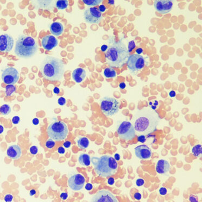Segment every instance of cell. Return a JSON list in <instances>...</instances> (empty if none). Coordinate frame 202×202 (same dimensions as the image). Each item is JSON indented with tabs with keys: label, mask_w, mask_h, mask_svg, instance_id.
Wrapping results in <instances>:
<instances>
[{
	"label": "cell",
	"mask_w": 202,
	"mask_h": 202,
	"mask_svg": "<svg viewBox=\"0 0 202 202\" xmlns=\"http://www.w3.org/2000/svg\"><path fill=\"white\" fill-rule=\"evenodd\" d=\"M138 141L141 142V143H144L146 141V138L144 135H140L138 136Z\"/></svg>",
	"instance_id": "39"
},
{
	"label": "cell",
	"mask_w": 202,
	"mask_h": 202,
	"mask_svg": "<svg viewBox=\"0 0 202 202\" xmlns=\"http://www.w3.org/2000/svg\"><path fill=\"white\" fill-rule=\"evenodd\" d=\"M16 90V87L14 85H8L5 87V94L7 96H11Z\"/></svg>",
	"instance_id": "28"
},
{
	"label": "cell",
	"mask_w": 202,
	"mask_h": 202,
	"mask_svg": "<svg viewBox=\"0 0 202 202\" xmlns=\"http://www.w3.org/2000/svg\"><path fill=\"white\" fill-rule=\"evenodd\" d=\"M108 49V46L107 45H102L101 47V50L102 51H103V52H105V51H107V50Z\"/></svg>",
	"instance_id": "48"
},
{
	"label": "cell",
	"mask_w": 202,
	"mask_h": 202,
	"mask_svg": "<svg viewBox=\"0 0 202 202\" xmlns=\"http://www.w3.org/2000/svg\"><path fill=\"white\" fill-rule=\"evenodd\" d=\"M91 162H92L96 174L100 177H109L117 171L118 162L112 156L104 155L100 157H93L91 159Z\"/></svg>",
	"instance_id": "2"
},
{
	"label": "cell",
	"mask_w": 202,
	"mask_h": 202,
	"mask_svg": "<svg viewBox=\"0 0 202 202\" xmlns=\"http://www.w3.org/2000/svg\"><path fill=\"white\" fill-rule=\"evenodd\" d=\"M40 71L48 80H61L64 72V64L60 59L47 56L42 62Z\"/></svg>",
	"instance_id": "1"
},
{
	"label": "cell",
	"mask_w": 202,
	"mask_h": 202,
	"mask_svg": "<svg viewBox=\"0 0 202 202\" xmlns=\"http://www.w3.org/2000/svg\"><path fill=\"white\" fill-rule=\"evenodd\" d=\"M66 103V100L64 97H61L58 99V104L60 106H64Z\"/></svg>",
	"instance_id": "34"
},
{
	"label": "cell",
	"mask_w": 202,
	"mask_h": 202,
	"mask_svg": "<svg viewBox=\"0 0 202 202\" xmlns=\"http://www.w3.org/2000/svg\"><path fill=\"white\" fill-rule=\"evenodd\" d=\"M144 180H143V179H142V178L138 179V180L136 181V184L138 186H143V185H144Z\"/></svg>",
	"instance_id": "36"
},
{
	"label": "cell",
	"mask_w": 202,
	"mask_h": 202,
	"mask_svg": "<svg viewBox=\"0 0 202 202\" xmlns=\"http://www.w3.org/2000/svg\"><path fill=\"white\" fill-rule=\"evenodd\" d=\"M170 164L168 162L164 160H159L156 166V170L159 174H165L169 171Z\"/></svg>",
	"instance_id": "20"
},
{
	"label": "cell",
	"mask_w": 202,
	"mask_h": 202,
	"mask_svg": "<svg viewBox=\"0 0 202 202\" xmlns=\"http://www.w3.org/2000/svg\"><path fill=\"white\" fill-rule=\"evenodd\" d=\"M58 152L60 154H64L65 153V149L62 147H59L58 148Z\"/></svg>",
	"instance_id": "43"
},
{
	"label": "cell",
	"mask_w": 202,
	"mask_h": 202,
	"mask_svg": "<svg viewBox=\"0 0 202 202\" xmlns=\"http://www.w3.org/2000/svg\"><path fill=\"white\" fill-rule=\"evenodd\" d=\"M120 102L114 98L105 97L101 100V109L105 115L113 116L118 113Z\"/></svg>",
	"instance_id": "6"
},
{
	"label": "cell",
	"mask_w": 202,
	"mask_h": 202,
	"mask_svg": "<svg viewBox=\"0 0 202 202\" xmlns=\"http://www.w3.org/2000/svg\"><path fill=\"white\" fill-rule=\"evenodd\" d=\"M134 197L136 200H140L142 198V195L140 193L136 192L134 195Z\"/></svg>",
	"instance_id": "40"
},
{
	"label": "cell",
	"mask_w": 202,
	"mask_h": 202,
	"mask_svg": "<svg viewBox=\"0 0 202 202\" xmlns=\"http://www.w3.org/2000/svg\"><path fill=\"white\" fill-rule=\"evenodd\" d=\"M167 189L166 188V187H162L159 190V193H160V194L162 196H164L167 195Z\"/></svg>",
	"instance_id": "37"
},
{
	"label": "cell",
	"mask_w": 202,
	"mask_h": 202,
	"mask_svg": "<svg viewBox=\"0 0 202 202\" xmlns=\"http://www.w3.org/2000/svg\"><path fill=\"white\" fill-rule=\"evenodd\" d=\"M114 1H113V0H109V3L110 5H113L114 4Z\"/></svg>",
	"instance_id": "56"
},
{
	"label": "cell",
	"mask_w": 202,
	"mask_h": 202,
	"mask_svg": "<svg viewBox=\"0 0 202 202\" xmlns=\"http://www.w3.org/2000/svg\"><path fill=\"white\" fill-rule=\"evenodd\" d=\"M78 161L79 163L82 166L88 167L91 164V157L87 154H82L79 156Z\"/></svg>",
	"instance_id": "22"
},
{
	"label": "cell",
	"mask_w": 202,
	"mask_h": 202,
	"mask_svg": "<svg viewBox=\"0 0 202 202\" xmlns=\"http://www.w3.org/2000/svg\"><path fill=\"white\" fill-rule=\"evenodd\" d=\"M11 111V107L9 105H3L2 106H1V107H0V113H1V114L3 115H7L8 114H9Z\"/></svg>",
	"instance_id": "26"
},
{
	"label": "cell",
	"mask_w": 202,
	"mask_h": 202,
	"mask_svg": "<svg viewBox=\"0 0 202 202\" xmlns=\"http://www.w3.org/2000/svg\"><path fill=\"white\" fill-rule=\"evenodd\" d=\"M36 191L35 190L32 189L30 191V195L31 196H35L36 195Z\"/></svg>",
	"instance_id": "54"
},
{
	"label": "cell",
	"mask_w": 202,
	"mask_h": 202,
	"mask_svg": "<svg viewBox=\"0 0 202 202\" xmlns=\"http://www.w3.org/2000/svg\"><path fill=\"white\" fill-rule=\"evenodd\" d=\"M60 197L62 200H66V199L68 198V194L66 192H63L62 193L61 195H60Z\"/></svg>",
	"instance_id": "42"
},
{
	"label": "cell",
	"mask_w": 202,
	"mask_h": 202,
	"mask_svg": "<svg viewBox=\"0 0 202 202\" xmlns=\"http://www.w3.org/2000/svg\"><path fill=\"white\" fill-rule=\"evenodd\" d=\"M189 201L191 202H198V198L197 196L194 195H190L189 197Z\"/></svg>",
	"instance_id": "35"
},
{
	"label": "cell",
	"mask_w": 202,
	"mask_h": 202,
	"mask_svg": "<svg viewBox=\"0 0 202 202\" xmlns=\"http://www.w3.org/2000/svg\"><path fill=\"white\" fill-rule=\"evenodd\" d=\"M58 40L52 35H47L42 39V45L44 49L47 51L52 50L58 45Z\"/></svg>",
	"instance_id": "16"
},
{
	"label": "cell",
	"mask_w": 202,
	"mask_h": 202,
	"mask_svg": "<svg viewBox=\"0 0 202 202\" xmlns=\"http://www.w3.org/2000/svg\"><path fill=\"white\" fill-rule=\"evenodd\" d=\"M7 155L11 159L18 160L22 155L21 147L18 145H13L10 146L7 150Z\"/></svg>",
	"instance_id": "18"
},
{
	"label": "cell",
	"mask_w": 202,
	"mask_h": 202,
	"mask_svg": "<svg viewBox=\"0 0 202 202\" xmlns=\"http://www.w3.org/2000/svg\"><path fill=\"white\" fill-rule=\"evenodd\" d=\"M50 29L51 33L53 35L56 36H59L61 35L63 32L64 27L62 23L58 22H55L52 23L51 24Z\"/></svg>",
	"instance_id": "21"
},
{
	"label": "cell",
	"mask_w": 202,
	"mask_h": 202,
	"mask_svg": "<svg viewBox=\"0 0 202 202\" xmlns=\"http://www.w3.org/2000/svg\"><path fill=\"white\" fill-rule=\"evenodd\" d=\"M105 57L110 67H120L126 62L129 52L124 44L118 42L112 45L107 50Z\"/></svg>",
	"instance_id": "3"
},
{
	"label": "cell",
	"mask_w": 202,
	"mask_h": 202,
	"mask_svg": "<svg viewBox=\"0 0 202 202\" xmlns=\"http://www.w3.org/2000/svg\"><path fill=\"white\" fill-rule=\"evenodd\" d=\"M14 45L13 38L8 34L5 33L0 35V51L10 52Z\"/></svg>",
	"instance_id": "13"
},
{
	"label": "cell",
	"mask_w": 202,
	"mask_h": 202,
	"mask_svg": "<svg viewBox=\"0 0 202 202\" xmlns=\"http://www.w3.org/2000/svg\"><path fill=\"white\" fill-rule=\"evenodd\" d=\"M102 0H83V2L89 6H96L102 2Z\"/></svg>",
	"instance_id": "29"
},
{
	"label": "cell",
	"mask_w": 202,
	"mask_h": 202,
	"mask_svg": "<svg viewBox=\"0 0 202 202\" xmlns=\"http://www.w3.org/2000/svg\"><path fill=\"white\" fill-rule=\"evenodd\" d=\"M85 188L86 190H87V191H91V190H92L93 189L92 184L91 183H87L85 186Z\"/></svg>",
	"instance_id": "41"
},
{
	"label": "cell",
	"mask_w": 202,
	"mask_h": 202,
	"mask_svg": "<svg viewBox=\"0 0 202 202\" xmlns=\"http://www.w3.org/2000/svg\"><path fill=\"white\" fill-rule=\"evenodd\" d=\"M4 131V127L2 125H0V134H2Z\"/></svg>",
	"instance_id": "55"
},
{
	"label": "cell",
	"mask_w": 202,
	"mask_h": 202,
	"mask_svg": "<svg viewBox=\"0 0 202 202\" xmlns=\"http://www.w3.org/2000/svg\"><path fill=\"white\" fill-rule=\"evenodd\" d=\"M71 142L69 141H67L66 142H65L64 144H63V146L65 148H69L71 147Z\"/></svg>",
	"instance_id": "46"
},
{
	"label": "cell",
	"mask_w": 202,
	"mask_h": 202,
	"mask_svg": "<svg viewBox=\"0 0 202 202\" xmlns=\"http://www.w3.org/2000/svg\"><path fill=\"white\" fill-rule=\"evenodd\" d=\"M90 141L87 138L82 137L77 140V145L81 149H85L89 147Z\"/></svg>",
	"instance_id": "23"
},
{
	"label": "cell",
	"mask_w": 202,
	"mask_h": 202,
	"mask_svg": "<svg viewBox=\"0 0 202 202\" xmlns=\"http://www.w3.org/2000/svg\"><path fill=\"white\" fill-rule=\"evenodd\" d=\"M86 76V72L84 69L79 67L73 71L72 77L73 80L77 83H80Z\"/></svg>",
	"instance_id": "19"
},
{
	"label": "cell",
	"mask_w": 202,
	"mask_h": 202,
	"mask_svg": "<svg viewBox=\"0 0 202 202\" xmlns=\"http://www.w3.org/2000/svg\"><path fill=\"white\" fill-rule=\"evenodd\" d=\"M176 92H175L174 91H170V93H169V96H170V97H171V98H173V97H175V96H176Z\"/></svg>",
	"instance_id": "51"
},
{
	"label": "cell",
	"mask_w": 202,
	"mask_h": 202,
	"mask_svg": "<svg viewBox=\"0 0 202 202\" xmlns=\"http://www.w3.org/2000/svg\"><path fill=\"white\" fill-rule=\"evenodd\" d=\"M38 50L35 39L30 36L21 35L16 43L15 53L21 58H28L33 56Z\"/></svg>",
	"instance_id": "4"
},
{
	"label": "cell",
	"mask_w": 202,
	"mask_h": 202,
	"mask_svg": "<svg viewBox=\"0 0 202 202\" xmlns=\"http://www.w3.org/2000/svg\"><path fill=\"white\" fill-rule=\"evenodd\" d=\"M32 124L34 125H38L39 123V119L37 118H34L32 120Z\"/></svg>",
	"instance_id": "47"
},
{
	"label": "cell",
	"mask_w": 202,
	"mask_h": 202,
	"mask_svg": "<svg viewBox=\"0 0 202 202\" xmlns=\"http://www.w3.org/2000/svg\"><path fill=\"white\" fill-rule=\"evenodd\" d=\"M104 75L105 77L114 78L116 76V72L115 70L112 67H109L106 68L104 71Z\"/></svg>",
	"instance_id": "24"
},
{
	"label": "cell",
	"mask_w": 202,
	"mask_h": 202,
	"mask_svg": "<svg viewBox=\"0 0 202 202\" xmlns=\"http://www.w3.org/2000/svg\"><path fill=\"white\" fill-rule=\"evenodd\" d=\"M114 159L116 161H119L120 160V155L119 154H116L114 155Z\"/></svg>",
	"instance_id": "53"
},
{
	"label": "cell",
	"mask_w": 202,
	"mask_h": 202,
	"mask_svg": "<svg viewBox=\"0 0 202 202\" xmlns=\"http://www.w3.org/2000/svg\"><path fill=\"white\" fill-rule=\"evenodd\" d=\"M149 120L146 117L141 116L139 117L135 121L134 124V129L135 131L139 132H143L146 130L149 127Z\"/></svg>",
	"instance_id": "17"
},
{
	"label": "cell",
	"mask_w": 202,
	"mask_h": 202,
	"mask_svg": "<svg viewBox=\"0 0 202 202\" xmlns=\"http://www.w3.org/2000/svg\"><path fill=\"white\" fill-rule=\"evenodd\" d=\"M126 87V85L124 82H121V83L119 84V87H120L121 89H125V87Z\"/></svg>",
	"instance_id": "50"
},
{
	"label": "cell",
	"mask_w": 202,
	"mask_h": 202,
	"mask_svg": "<svg viewBox=\"0 0 202 202\" xmlns=\"http://www.w3.org/2000/svg\"><path fill=\"white\" fill-rule=\"evenodd\" d=\"M56 142L53 141L52 139H49L45 143V146L47 147L48 149H52L55 146Z\"/></svg>",
	"instance_id": "30"
},
{
	"label": "cell",
	"mask_w": 202,
	"mask_h": 202,
	"mask_svg": "<svg viewBox=\"0 0 202 202\" xmlns=\"http://www.w3.org/2000/svg\"><path fill=\"white\" fill-rule=\"evenodd\" d=\"M119 138L126 141L132 140L135 136V130L133 124L129 121H124L118 129Z\"/></svg>",
	"instance_id": "7"
},
{
	"label": "cell",
	"mask_w": 202,
	"mask_h": 202,
	"mask_svg": "<svg viewBox=\"0 0 202 202\" xmlns=\"http://www.w3.org/2000/svg\"><path fill=\"white\" fill-rule=\"evenodd\" d=\"M19 73L14 67H7L3 70L2 74V79L4 83L7 85H14L19 80Z\"/></svg>",
	"instance_id": "9"
},
{
	"label": "cell",
	"mask_w": 202,
	"mask_h": 202,
	"mask_svg": "<svg viewBox=\"0 0 202 202\" xmlns=\"http://www.w3.org/2000/svg\"><path fill=\"white\" fill-rule=\"evenodd\" d=\"M108 184L109 185H110V186H112L114 184V182H115V180L112 177H109V179H108Z\"/></svg>",
	"instance_id": "45"
},
{
	"label": "cell",
	"mask_w": 202,
	"mask_h": 202,
	"mask_svg": "<svg viewBox=\"0 0 202 202\" xmlns=\"http://www.w3.org/2000/svg\"><path fill=\"white\" fill-rule=\"evenodd\" d=\"M29 151L31 154L35 155L38 153V148L36 146H32L30 147Z\"/></svg>",
	"instance_id": "32"
},
{
	"label": "cell",
	"mask_w": 202,
	"mask_h": 202,
	"mask_svg": "<svg viewBox=\"0 0 202 202\" xmlns=\"http://www.w3.org/2000/svg\"><path fill=\"white\" fill-rule=\"evenodd\" d=\"M84 15L85 21L91 24L99 23L102 18L101 13L96 7L88 8L85 11Z\"/></svg>",
	"instance_id": "10"
},
{
	"label": "cell",
	"mask_w": 202,
	"mask_h": 202,
	"mask_svg": "<svg viewBox=\"0 0 202 202\" xmlns=\"http://www.w3.org/2000/svg\"><path fill=\"white\" fill-rule=\"evenodd\" d=\"M19 121H20V118H19V117L18 116H14L12 119V122L14 124H18L19 122Z\"/></svg>",
	"instance_id": "38"
},
{
	"label": "cell",
	"mask_w": 202,
	"mask_h": 202,
	"mask_svg": "<svg viewBox=\"0 0 202 202\" xmlns=\"http://www.w3.org/2000/svg\"><path fill=\"white\" fill-rule=\"evenodd\" d=\"M69 5V2L67 0H59L56 3V6L59 10L66 9Z\"/></svg>",
	"instance_id": "25"
},
{
	"label": "cell",
	"mask_w": 202,
	"mask_h": 202,
	"mask_svg": "<svg viewBox=\"0 0 202 202\" xmlns=\"http://www.w3.org/2000/svg\"><path fill=\"white\" fill-rule=\"evenodd\" d=\"M136 53H137V54H138V55H140V54H141L142 53V52H143V50H142V48L139 47V48H138V49H136Z\"/></svg>",
	"instance_id": "52"
},
{
	"label": "cell",
	"mask_w": 202,
	"mask_h": 202,
	"mask_svg": "<svg viewBox=\"0 0 202 202\" xmlns=\"http://www.w3.org/2000/svg\"><path fill=\"white\" fill-rule=\"evenodd\" d=\"M136 47L135 45V43L134 41H131L129 42L128 43V52H131V51L134 49Z\"/></svg>",
	"instance_id": "31"
},
{
	"label": "cell",
	"mask_w": 202,
	"mask_h": 202,
	"mask_svg": "<svg viewBox=\"0 0 202 202\" xmlns=\"http://www.w3.org/2000/svg\"><path fill=\"white\" fill-rule=\"evenodd\" d=\"M93 202H118L115 197L112 193L107 190H101L93 196Z\"/></svg>",
	"instance_id": "12"
},
{
	"label": "cell",
	"mask_w": 202,
	"mask_h": 202,
	"mask_svg": "<svg viewBox=\"0 0 202 202\" xmlns=\"http://www.w3.org/2000/svg\"><path fill=\"white\" fill-rule=\"evenodd\" d=\"M13 196L10 194H7L4 196V200L5 202H11L13 200Z\"/></svg>",
	"instance_id": "33"
},
{
	"label": "cell",
	"mask_w": 202,
	"mask_h": 202,
	"mask_svg": "<svg viewBox=\"0 0 202 202\" xmlns=\"http://www.w3.org/2000/svg\"><path fill=\"white\" fill-rule=\"evenodd\" d=\"M202 147L201 144L196 145L192 149L193 155L196 157H198L199 156L202 154Z\"/></svg>",
	"instance_id": "27"
},
{
	"label": "cell",
	"mask_w": 202,
	"mask_h": 202,
	"mask_svg": "<svg viewBox=\"0 0 202 202\" xmlns=\"http://www.w3.org/2000/svg\"><path fill=\"white\" fill-rule=\"evenodd\" d=\"M85 183V177L80 173L72 175L68 180L69 186L74 191H79L81 190L84 186Z\"/></svg>",
	"instance_id": "11"
},
{
	"label": "cell",
	"mask_w": 202,
	"mask_h": 202,
	"mask_svg": "<svg viewBox=\"0 0 202 202\" xmlns=\"http://www.w3.org/2000/svg\"><path fill=\"white\" fill-rule=\"evenodd\" d=\"M53 92L56 94H58L60 93V89L57 87H55L53 89Z\"/></svg>",
	"instance_id": "49"
},
{
	"label": "cell",
	"mask_w": 202,
	"mask_h": 202,
	"mask_svg": "<svg viewBox=\"0 0 202 202\" xmlns=\"http://www.w3.org/2000/svg\"><path fill=\"white\" fill-rule=\"evenodd\" d=\"M145 59L142 56L133 54L129 56L126 63L128 69L132 72H137L142 70L145 66Z\"/></svg>",
	"instance_id": "8"
},
{
	"label": "cell",
	"mask_w": 202,
	"mask_h": 202,
	"mask_svg": "<svg viewBox=\"0 0 202 202\" xmlns=\"http://www.w3.org/2000/svg\"><path fill=\"white\" fill-rule=\"evenodd\" d=\"M173 3L170 0H156L154 2L155 10L161 14L169 13L172 9Z\"/></svg>",
	"instance_id": "14"
},
{
	"label": "cell",
	"mask_w": 202,
	"mask_h": 202,
	"mask_svg": "<svg viewBox=\"0 0 202 202\" xmlns=\"http://www.w3.org/2000/svg\"><path fill=\"white\" fill-rule=\"evenodd\" d=\"M135 155L141 160H148L152 156V150L147 145H140L135 148Z\"/></svg>",
	"instance_id": "15"
},
{
	"label": "cell",
	"mask_w": 202,
	"mask_h": 202,
	"mask_svg": "<svg viewBox=\"0 0 202 202\" xmlns=\"http://www.w3.org/2000/svg\"><path fill=\"white\" fill-rule=\"evenodd\" d=\"M69 130L66 124L62 121L51 123L47 129V133L50 139L56 141H61L66 138Z\"/></svg>",
	"instance_id": "5"
},
{
	"label": "cell",
	"mask_w": 202,
	"mask_h": 202,
	"mask_svg": "<svg viewBox=\"0 0 202 202\" xmlns=\"http://www.w3.org/2000/svg\"><path fill=\"white\" fill-rule=\"evenodd\" d=\"M98 9H99V11H100V12L101 13L105 12V10H106V7L104 5L102 4V5H100V6H99Z\"/></svg>",
	"instance_id": "44"
}]
</instances>
